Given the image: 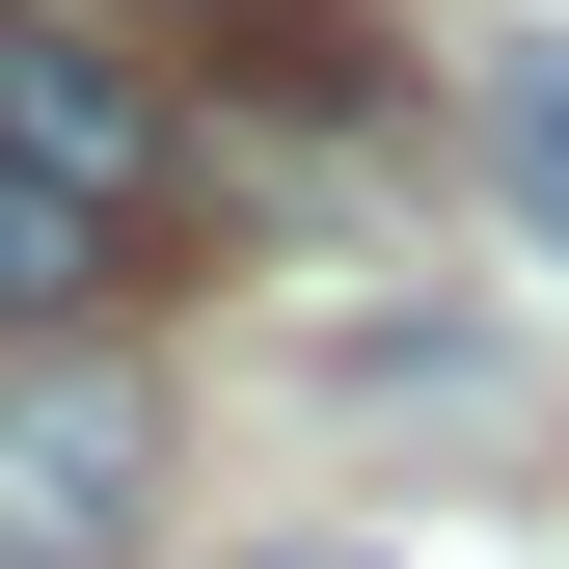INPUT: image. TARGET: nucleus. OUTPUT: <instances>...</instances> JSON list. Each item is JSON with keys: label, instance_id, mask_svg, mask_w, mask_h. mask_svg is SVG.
<instances>
[{"label": "nucleus", "instance_id": "2", "mask_svg": "<svg viewBox=\"0 0 569 569\" xmlns=\"http://www.w3.org/2000/svg\"><path fill=\"white\" fill-rule=\"evenodd\" d=\"M0 163H28V190H82V218H136V244H163V190H190V109L136 82L109 28H54V0H0Z\"/></svg>", "mask_w": 569, "mask_h": 569}, {"label": "nucleus", "instance_id": "5", "mask_svg": "<svg viewBox=\"0 0 569 569\" xmlns=\"http://www.w3.org/2000/svg\"><path fill=\"white\" fill-rule=\"evenodd\" d=\"M299 569H352V542H299Z\"/></svg>", "mask_w": 569, "mask_h": 569}, {"label": "nucleus", "instance_id": "4", "mask_svg": "<svg viewBox=\"0 0 569 569\" xmlns=\"http://www.w3.org/2000/svg\"><path fill=\"white\" fill-rule=\"evenodd\" d=\"M488 136H516V218L569 244V54H516V82H488Z\"/></svg>", "mask_w": 569, "mask_h": 569}, {"label": "nucleus", "instance_id": "3", "mask_svg": "<svg viewBox=\"0 0 569 569\" xmlns=\"http://www.w3.org/2000/svg\"><path fill=\"white\" fill-rule=\"evenodd\" d=\"M109 299H136V218H82V190L0 163V326H109Z\"/></svg>", "mask_w": 569, "mask_h": 569}, {"label": "nucleus", "instance_id": "1", "mask_svg": "<svg viewBox=\"0 0 569 569\" xmlns=\"http://www.w3.org/2000/svg\"><path fill=\"white\" fill-rule=\"evenodd\" d=\"M136 542H163V407L109 352L0 380V569H136Z\"/></svg>", "mask_w": 569, "mask_h": 569}]
</instances>
